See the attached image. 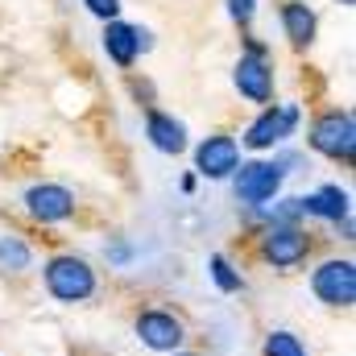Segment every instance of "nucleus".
Here are the masks:
<instances>
[{
  "instance_id": "f257e3e1",
  "label": "nucleus",
  "mask_w": 356,
  "mask_h": 356,
  "mask_svg": "<svg viewBox=\"0 0 356 356\" xmlns=\"http://www.w3.org/2000/svg\"><path fill=\"white\" fill-rule=\"evenodd\" d=\"M311 145L319 149V154H327V158H353L356 149V124H353V112H327V116H319L315 120V129H311Z\"/></svg>"
},
{
  "instance_id": "f03ea898",
  "label": "nucleus",
  "mask_w": 356,
  "mask_h": 356,
  "mask_svg": "<svg viewBox=\"0 0 356 356\" xmlns=\"http://www.w3.org/2000/svg\"><path fill=\"white\" fill-rule=\"evenodd\" d=\"M46 286H50L54 298L79 302V298H88L91 290H95V273L79 257H58V261H50V269H46Z\"/></svg>"
},
{
  "instance_id": "7ed1b4c3",
  "label": "nucleus",
  "mask_w": 356,
  "mask_h": 356,
  "mask_svg": "<svg viewBox=\"0 0 356 356\" xmlns=\"http://www.w3.org/2000/svg\"><path fill=\"white\" fill-rule=\"evenodd\" d=\"M315 294L327 302V307H353L356 298V269L353 261H323L311 277Z\"/></svg>"
},
{
  "instance_id": "20e7f679",
  "label": "nucleus",
  "mask_w": 356,
  "mask_h": 356,
  "mask_svg": "<svg viewBox=\"0 0 356 356\" xmlns=\"http://www.w3.org/2000/svg\"><path fill=\"white\" fill-rule=\"evenodd\" d=\"M294 124H298V108H294V104L269 108V112H261V116L249 124L245 141H249L253 149H269V145H277L282 137H290V129H294Z\"/></svg>"
},
{
  "instance_id": "39448f33",
  "label": "nucleus",
  "mask_w": 356,
  "mask_h": 356,
  "mask_svg": "<svg viewBox=\"0 0 356 356\" xmlns=\"http://www.w3.org/2000/svg\"><path fill=\"white\" fill-rule=\"evenodd\" d=\"M277 186H282V166H273V162H249L236 175V199L241 203H266V199H273Z\"/></svg>"
},
{
  "instance_id": "423d86ee",
  "label": "nucleus",
  "mask_w": 356,
  "mask_h": 356,
  "mask_svg": "<svg viewBox=\"0 0 356 356\" xmlns=\"http://www.w3.org/2000/svg\"><path fill=\"white\" fill-rule=\"evenodd\" d=\"M137 336H141L145 348L175 353L178 344H182V323H178L175 315H166V311H145V315L137 319Z\"/></svg>"
},
{
  "instance_id": "0eeeda50",
  "label": "nucleus",
  "mask_w": 356,
  "mask_h": 356,
  "mask_svg": "<svg viewBox=\"0 0 356 356\" xmlns=\"http://www.w3.org/2000/svg\"><path fill=\"white\" fill-rule=\"evenodd\" d=\"M195 162H199V175L228 178L236 166H241V149H236V141H232V137H207V141L199 145Z\"/></svg>"
},
{
  "instance_id": "6e6552de",
  "label": "nucleus",
  "mask_w": 356,
  "mask_h": 356,
  "mask_svg": "<svg viewBox=\"0 0 356 356\" xmlns=\"http://www.w3.org/2000/svg\"><path fill=\"white\" fill-rule=\"evenodd\" d=\"M25 203H29V211L42 220V224H54V220H67L71 211H75V195L67 191V186H29V195H25Z\"/></svg>"
},
{
  "instance_id": "1a4fd4ad",
  "label": "nucleus",
  "mask_w": 356,
  "mask_h": 356,
  "mask_svg": "<svg viewBox=\"0 0 356 356\" xmlns=\"http://www.w3.org/2000/svg\"><path fill=\"white\" fill-rule=\"evenodd\" d=\"M266 257L273 266L290 269L298 266L302 257H307V232H298V228H290V224H277V228H269L266 236Z\"/></svg>"
},
{
  "instance_id": "9d476101",
  "label": "nucleus",
  "mask_w": 356,
  "mask_h": 356,
  "mask_svg": "<svg viewBox=\"0 0 356 356\" xmlns=\"http://www.w3.org/2000/svg\"><path fill=\"white\" fill-rule=\"evenodd\" d=\"M236 88H241V95H249L253 104H266L273 95V71H269V63L261 54H245L236 63Z\"/></svg>"
},
{
  "instance_id": "9b49d317",
  "label": "nucleus",
  "mask_w": 356,
  "mask_h": 356,
  "mask_svg": "<svg viewBox=\"0 0 356 356\" xmlns=\"http://www.w3.org/2000/svg\"><path fill=\"white\" fill-rule=\"evenodd\" d=\"M104 50L112 54L116 67H133L137 58V25H124V21H108V33H104Z\"/></svg>"
},
{
  "instance_id": "f8f14e48",
  "label": "nucleus",
  "mask_w": 356,
  "mask_h": 356,
  "mask_svg": "<svg viewBox=\"0 0 356 356\" xmlns=\"http://www.w3.org/2000/svg\"><path fill=\"white\" fill-rule=\"evenodd\" d=\"M149 141L162 149V154H182L186 149V129L178 124L175 116H166V112H149Z\"/></svg>"
},
{
  "instance_id": "ddd939ff",
  "label": "nucleus",
  "mask_w": 356,
  "mask_h": 356,
  "mask_svg": "<svg viewBox=\"0 0 356 356\" xmlns=\"http://www.w3.org/2000/svg\"><path fill=\"white\" fill-rule=\"evenodd\" d=\"M298 207L311 211V216H323V220H344L348 216V195L340 186H323L311 199H298Z\"/></svg>"
},
{
  "instance_id": "4468645a",
  "label": "nucleus",
  "mask_w": 356,
  "mask_h": 356,
  "mask_svg": "<svg viewBox=\"0 0 356 356\" xmlns=\"http://www.w3.org/2000/svg\"><path fill=\"white\" fill-rule=\"evenodd\" d=\"M282 25H286V38H290L294 46H307V42L315 38V13H311L307 4H298V0L282 4Z\"/></svg>"
},
{
  "instance_id": "2eb2a0df",
  "label": "nucleus",
  "mask_w": 356,
  "mask_h": 356,
  "mask_svg": "<svg viewBox=\"0 0 356 356\" xmlns=\"http://www.w3.org/2000/svg\"><path fill=\"white\" fill-rule=\"evenodd\" d=\"M29 266V245L17 241V236H4L0 241V269H25Z\"/></svg>"
},
{
  "instance_id": "dca6fc26",
  "label": "nucleus",
  "mask_w": 356,
  "mask_h": 356,
  "mask_svg": "<svg viewBox=\"0 0 356 356\" xmlns=\"http://www.w3.org/2000/svg\"><path fill=\"white\" fill-rule=\"evenodd\" d=\"M266 356H307V353H302L298 336H290V332H273V336L266 340Z\"/></svg>"
},
{
  "instance_id": "f3484780",
  "label": "nucleus",
  "mask_w": 356,
  "mask_h": 356,
  "mask_svg": "<svg viewBox=\"0 0 356 356\" xmlns=\"http://www.w3.org/2000/svg\"><path fill=\"white\" fill-rule=\"evenodd\" d=\"M211 277H216L220 290H241V277L232 273V266H228L224 257H211Z\"/></svg>"
},
{
  "instance_id": "a211bd4d",
  "label": "nucleus",
  "mask_w": 356,
  "mask_h": 356,
  "mask_svg": "<svg viewBox=\"0 0 356 356\" xmlns=\"http://www.w3.org/2000/svg\"><path fill=\"white\" fill-rule=\"evenodd\" d=\"M83 4H88L95 17H104V21H112L120 13V0H83Z\"/></svg>"
},
{
  "instance_id": "6ab92c4d",
  "label": "nucleus",
  "mask_w": 356,
  "mask_h": 356,
  "mask_svg": "<svg viewBox=\"0 0 356 356\" xmlns=\"http://www.w3.org/2000/svg\"><path fill=\"white\" fill-rule=\"evenodd\" d=\"M253 8H257V0H228V13L236 21H253Z\"/></svg>"
},
{
  "instance_id": "aec40b11",
  "label": "nucleus",
  "mask_w": 356,
  "mask_h": 356,
  "mask_svg": "<svg viewBox=\"0 0 356 356\" xmlns=\"http://www.w3.org/2000/svg\"><path fill=\"white\" fill-rule=\"evenodd\" d=\"M340 4H353V0H340Z\"/></svg>"
}]
</instances>
